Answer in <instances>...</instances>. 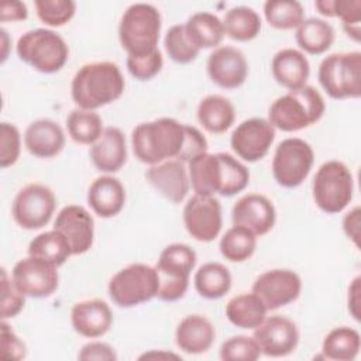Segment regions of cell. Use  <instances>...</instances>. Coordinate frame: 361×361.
<instances>
[{
    "mask_svg": "<svg viewBox=\"0 0 361 361\" xmlns=\"http://www.w3.org/2000/svg\"><path fill=\"white\" fill-rule=\"evenodd\" d=\"M124 87V76L114 62H90L75 73L71 96L79 109L96 110L120 99Z\"/></svg>",
    "mask_w": 361,
    "mask_h": 361,
    "instance_id": "1",
    "label": "cell"
},
{
    "mask_svg": "<svg viewBox=\"0 0 361 361\" xmlns=\"http://www.w3.org/2000/svg\"><path fill=\"white\" fill-rule=\"evenodd\" d=\"M185 142V124L171 117L138 124L131 133L135 158L148 165L178 159Z\"/></svg>",
    "mask_w": 361,
    "mask_h": 361,
    "instance_id": "2",
    "label": "cell"
},
{
    "mask_svg": "<svg viewBox=\"0 0 361 361\" xmlns=\"http://www.w3.org/2000/svg\"><path fill=\"white\" fill-rule=\"evenodd\" d=\"M324 110L326 103L320 92L310 85H305L275 99L269 106L268 121L275 128L293 133L317 123Z\"/></svg>",
    "mask_w": 361,
    "mask_h": 361,
    "instance_id": "3",
    "label": "cell"
},
{
    "mask_svg": "<svg viewBox=\"0 0 361 361\" xmlns=\"http://www.w3.org/2000/svg\"><path fill=\"white\" fill-rule=\"evenodd\" d=\"M161 14L148 3H135L126 8L118 24V39L128 55H144L158 47Z\"/></svg>",
    "mask_w": 361,
    "mask_h": 361,
    "instance_id": "4",
    "label": "cell"
},
{
    "mask_svg": "<svg viewBox=\"0 0 361 361\" xmlns=\"http://www.w3.org/2000/svg\"><path fill=\"white\" fill-rule=\"evenodd\" d=\"M18 58L41 73L61 71L68 58L69 48L65 39L48 28H35L24 32L16 45Z\"/></svg>",
    "mask_w": 361,
    "mask_h": 361,
    "instance_id": "5",
    "label": "cell"
},
{
    "mask_svg": "<svg viewBox=\"0 0 361 361\" xmlns=\"http://www.w3.org/2000/svg\"><path fill=\"white\" fill-rule=\"evenodd\" d=\"M195 265L196 252L188 244L173 243L165 247L154 267L158 276L157 298L165 302H175L183 298Z\"/></svg>",
    "mask_w": 361,
    "mask_h": 361,
    "instance_id": "6",
    "label": "cell"
},
{
    "mask_svg": "<svg viewBox=\"0 0 361 361\" xmlns=\"http://www.w3.org/2000/svg\"><path fill=\"white\" fill-rule=\"evenodd\" d=\"M317 79L331 99H357L361 96V52H334L323 58Z\"/></svg>",
    "mask_w": 361,
    "mask_h": 361,
    "instance_id": "7",
    "label": "cell"
},
{
    "mask_svg": "<svg viewBox=\"0 0 361 361\" xmlns=\"http://www.w3.org/2000/svg\"><path fill=\"white\" fill-rule=\"evenodd\" d=\"M313 200L316 206L327 213L343 212L353 199L354 178L348 166L337 159L322 164L312 183Z\"/></svg>",
    "mask_w": 361,
    "mask_h": 361,
    "instance_id": "8",
    "label": "cell"
},
{
    "mask_svg": "<svg viewBox=\"0 0 361 361\" xmlns=\"http://www.w3.org/2000/svg\"><path fill=\"white\" fill-rule=\"evenodd\" d=\"M158 276L154 267L130 264L120 269L109 282V295L120 307H133L157 296Z\"/></svg>",
    "mask_w": 361,
    "mask_h": 361,
    "instance_id": "9",
    "label": "cell"
},
{
    "mask_svg": "<svg viewBox=\"0 0 361 361\" xmlns=\"http://www.w3.org/2000/svg\"><path fill=\"white\" fill-rule=\"evenodd\" d=\"M314 162V152L309 142L302 138L281 141L272 158V175L283 188L299 186L309 175Z\"/></svg>",
    "mask_w": 361,
    "mask_h": 361,
    "instance_id": "10",
    "label": "cell"
},
{
    "mask_svg": "<svg viewBox=\"0 0 361 361\" xmlns=\"http://www.w3.org/2000/svg\"><path fill=\"white\" fill-rule=\"evenodd\" d=\"M56 197L42 183H28L21 188L11 204L14 221L25 230H38L47 226L55 212Z\"/></svg>",
    "mask_w": 361,
    "mask_h": 361,
    "instance_id": "11",
    "label": "cell"
},
{
    "mask_svg": "<svg viewBox=\"0 0 361 361\" xmlns=\"http://www.w3.org/2000/svg\"><path fill=\"white\" fill-rule=\"evenodd\" d=\"M11 281L24 296L41 299L51 296L58 289L59 276L55 265L28 255L16 262Z\"/></svg>",
    "mask_w": 361,
    "mask_h": 361,
    "instance_id": "12",
    "label": "cell"
},
{
    "mask_svg": "<svg viewBox=\"0 0 361 361\" xmlns=\"http://www.w3.org/2000/svg\"><path fill=\"white\" fill-rule=\"evenodd\" d=\"M183 224L197 241L210 243L221 231V204L214 196L195 195L183 207Z\"/></svg>",
    "mask_w": 361,
    "mask_h": 361,
    "instance_id": "13",
    "label": "cell"
},
{
    "mask_svg": "<svg viewBox=\"0 0 361 361\" xmlns=\"http://www.w3.org/2000/svg\"><path fill=\"white\" fill-rule=\"evenodd\" d=\"M275 140V127L262 117H252L240 123L230 137L235 155L247 162L262 159Z\"/></svg>",
    "mask_w": 361,
    "mask_h": 361,
    "instance_id": "14",
    "label": "cell"
},
{
    "mask_svg": "<svg viewBox=\"0 0 361 361\" xmlns=\"http://www.w3.org/2000/svg\"><path fill=\"white\" fill-rule=\"evenodd\" d=\"M302 290L300 276L292 269H269L252 283L255 293L268 310H276L296 300Z\"/></svg>",
    "mask_w": 361,
    "mask_h": 361,
    "instance_id": "15",
    "label": "cell"
},
{
    "mask_svg": "<svg viewBox=\"0 0 361 361\" xmlns=\"http://www.w3.org/2000/svg\"><path fill=\"white\" fill-rule=\"evenodd\" d=\"M261 354L268 357H285L295 351L299 343V330L293 320L282 314L265 317L254 329L252 334Z\"/></svg>",
    "mask_w": 361,
    "mask_h": 361,
    "instance_id": "16",
    "label": "cell"
},
{
    "mask_svg": "<svg viewBox=\"0 0 361 361\" xmlns=\"http://www.w3.org/2000/svg\"><path fill=\"white\" fill-rule=\"evenodd\" d=\"M54 230L68 240L72 255L85 254L93 245L94 221L83 206L68 204L62 207L54 221Z\"/></svg>",
    "mask_w": 361,
    "mask_h": 361,
    "instance_id": "17",
    "label": "cell"
},
{
    "mask_svg": "<svg viewBox=\"0 0 361 361\" xmlns=\"http://www.w3.org/2000/svg\"><path fill=\"white\" fill-rule=\"evenodd\" d=\"M207 75L223 89L240 87L248 75V62L244 54L234 47H217L207 58Z\"/></svg>",
    "mask_w": 361,
    "mask_h": 361,
    "instance_id": "18",
    "label": "cell"
},
{
    "mask_svg": "<svg viewBox=\"0 0 361 361\" xmlns=\"http://www.w3.org/2000/svg\"><path fill=\"white\" fill-rule=\"evenodd\" d=\"M234 226L248 228L257 237L269 233L276 220L272 202L259 193H248L240 197L231 210Z\"/></svg>",
    "mask_w": 361,
    "mask_h": 361,
    "instance_id": "19",
    "label": "cell"
},
{
    "mask_svg": "<svg viewBox=\"0 0 361 361\" xmlns=\"http://www.w3.org/2000/svg\"><path fill=\"white\" fill-rule=\"evenodd\" d=\"M145 178L159 195L172 203H180L190 188L185 162L178 159L151 165L145 172Z\"/></svg>",
    "mask_w": 361,
    "mask_h": 361,
    "instance_id": "20",
    "label": "cell"
},
{
    "mask_svg": "<svg viewBox=\"0 0 361 361\" xmlns=\"http://www.w3.org/2000/svg\"><path fill=\"white\" fill-rule=\"evenodd\" d=\"M73 330L87 338L104 336L113 324L110 306L102 299H86L76 302L71 310Z\"/></svg>",
    "mask_w": 361,
    "mask_h": 361,
    "instance_id": "21",
    "label": "cell"
},
{
    "mask_svg": "<svg viewBox=\"0 0 361 361\" xmlns=\"http://www.w3.org/2000/svg\"><path fill=\"white\" fill-rule=\"evenodd\" d=\"M90 159L100 172L120 171L127 161V144L123 131L117 127H106L90 147Z\"/></svg>",
    "mask_w": 361,
    "mask_h": 361,
    "instance_id": "22",
    "label": "cell"
},
{
    "mask_svg": "<svg viewBox=\"0 0 361 361\" xmlns=\"http://www.w3.org/2000/svg\"><path fill=\"white\" fill-rule=\"evenodd\" d=\"M24 145L28 152L38 158H52L65 147L62 127L49 118L32 121L24 133Z\"/></svg>",
    "mask_w": 361,
    "mask_h": 361,
    "instance_id": "23",
    "label": "cell"
},
{
    "mask_svg": "<svg viewBox=\"0 0 361 361\" xmlns=\"http://www.w3.org/2000/svg\"><path fill=\"white\" fill-rule=\"evenodd\" d=\"M87 203L99 217H114L124 207L126 189L123 183L111 175L99 176L89 186Z\"/></svg>",
    "mask_w": 361,
    "mask_h": 361,
    "instance_id": "24",
    "label": "cell"
},
{
    "mask_svg": "<svg viewBox=\"0 0 361 361\" xmlns=\"http://www.w3.org/2000/svg\"><path fill=\"white\" fill-rule=\"evenodd\" d=\"M271 72L281 86L293 90L306 85L310 75V65L302 51L283 48L274 55Z\"/></svg>",
    "mask_w": 361,
    "mask_h": 361,
    "instance_id": "25",
    "label": "cell"
},
{
    "mask_svg": "<svg viewBox=\"0 0 361 361\" xmlns=\"http://www.w3.org/2000/svg\"><path fill=\"white\" fill-rule=\"evenodd\" d=\"M216 337L212 322L203 314L185 316L175 331L176 345L186 354L206 353Z\"/></svg>",
    "mask_w": 361,
    "mask_h": 361,
    "instance_id": "26",
    "label": "cell"
},
{
    "mask_svg": "<svg viewBox=\"0 0 361 361\" xmlns=\"http://www.w3.org/2000/svg\"><path fill=\"white\" fill-rule=\"evenodd\" d=\"M188 168L189 182L195 195L214 196L220 193L223 182V164L220 152H203L190 159Z\"/></svg>",
    "mask_w": 361,
    "mask_h": 361,
    "instance_id": "27",
    "label": "cell"
},
{
    "mask_svg": "<svg viewBox=\"0 0 361 361\" xmlns=\"http://www.w3.org/2000/svg\"><path fill=\"white\" fill-rule=\"evenodd\" d=\"M196 113L199 123L212 134L226 133L235 118L234 106L221 94H209L203 97Z\"/></svg>",
    "mask_w": 361,
    "mask_h": 361,
    "instance_id": "28",
    "label": "cell"
},
{
    "mask_svg": "<svg viewBox=\"0 0 361 361\" xmlns=\"http://www.w3.org/2000/svg\"><path fill=\"white\" fill-rule=\"evenodd\" d=\"M189 41L200 51L217 48L224 38L223 21L213 13L199 11L192 14L183 24Z\"/></svg>",
    "mask_w": 361,
    "mask_h": 361,
    "instance_id": "29",
    "label": "cell"
},
{
    "mask_svg": "<svg viewBox=\"0 0 361 361\" xmlns=\"http://www.w3.org/2000/svg\"><path fill=\"white\" fill-rule=\"evenodd\" d=\"M268 309L255 293H241L226 305V316L231 324L240 329L254 330L267 317Z\"/></svg>",
    "mask_w": 361,
    "mask_h": 361,
    "instance_id": "30",
    "label": "cell"
},
{
    "mask_svg": "<svg viewBox=\"0 0 361 361\" xmlns=\"http://www.w3.org/2000/svg\"><path fill=\"white\" fill-rule=\"evenodd\" d=\"M334 28L322 18H306L296 28L295 39L300 49L310 55L324 54L334 42Z\"/></svg>",
    "mask_w": 361,
    "mask_h": 361,
    "instance_id": "31",
    "label": "cell"
},
{
    "mask_svg": "<svg viewBox=\"0 0 361 361\" xmlns=\"http://www.w3.org/2000/svg\"><path fill=\"white\" fill-rule=\"evenodd\" d=\"M231 274L220 262H206L196 271L193 283L196 292L206 299H220L231 288Z\"/></svg>",
    "mask_w": 361,
    "mask_h": 361,
    "instance_id": "32",
    "label": "cell"
},
{
    "mask_svg": "<svg viewBox=\"0 0 361 361\" xmlns=\"http://www.w3.org/2000/svg\"><path fill=\"white\" fill-rule=\"evenodd\" d=\"M361 347L360 333L348 326H340L330 330L322 344L323 358L334 361H353L357 358Z\"/></svg>",
    "mask_w": 361,
    "mask_h": 361,
    "instance_id": "33",
    "label": "cell"
},
{
    "mask_svg": "<svg viewBox=\"0 0 361 361\" xmlns=\"http://www.w3.org/2000/svg\"><path fill=\"white\" fill-rule=\"evenodd\" d=\"M224 34L234 41L245 42L254 39L261 31L259 14L247 6L230 8L223 18Z\"/></svg>",
    "mask_w": 361,
    "mask_h": 361,
    "instance_id": "34",
    "label": "cell"
},
{
    "mask_svg": "<svg viewBox=\"0 0 361 361\" xmlns=\"http://www.w3.org/2000/svg\"><path fill=\"white\" fill-rule=\"evenodd\" d=\"M28 255L41 258L56 268L63 265L72 255L68 240L56 230H49L35 235L28 245Z\"/></svg>",
    "mask_w": 361,
    "mask_h": 361,
    "instance_id": "35",
    "label": "cell"
},
{
    "mask_svg": "<svg viewBox=\"0 0 361 361\" xmlns=\"http://www.w3.org/2000/svg\"><path fill=\"white\" fill-rule=\"evenodd\" d=\"M69 137L83 145L94 144L103 133V121L94 110L75 109L66 117Z\"/></svg>",
    "mask_w": 361,
    "mask_h": 361,
    "instance_id": "36",
    "label": "cell"
},
{
    "mask_svg": "<svg viewBox=\"0 0 361 361\" xmlns=\"http://www.w3.org/2000/svg\"><path fill=\"white\" fill-rule=\"evenodd\" d=\"M257 247V235L241 226L230 227L221 237L219 248L221 255L230 262H244L250 259Z\"/></svg>",
    "mask_w": 361,
    "mask_h": 361,
    "instance_id": "37",
    "label": "cell"
},
{
    "mask_svg": "<svg viewBox=\"0 0 361 361\" xmlns=\"http://www.w3.org/2000/svg\"><path fill=\"white\" fill-rule=\"evenodd\" d=\"M268 24L276 30H293L305 20V11L296 0H268L264 4Z\"/></svg>",
    "mask_w": 361,
    "mask_h": 361,
    "instance_id": "38",
    "label": "cell"
},
{
    "mask_svg": "<svg viewBox=\"0 0 361 361\" xmlns=\"http://www.w3.org/2000/svg\"><path fill=\"white\" fill-rule=\"evenodd\" d=\"M220 158L223 164V182L219 195L230 197L247 188L250 183V171L244 164L227 152H220Z\"/></svg>",
    "mask_w": 361,
    "mask_h": 361,
    "instance_id": "39",
    "label": "cell"
},
{
    "mask_svg": "<svg viewBox=\"0 0 361 361\" xmlns=\"http://www.w3.org/2000/svg\"><path fill=\"white\" fill-rule=\"evenodd\" d=\"M164 45H165V51H166L168 56L173 62L180 63V65L190 63L192 61H195L197 58V55L200 52L189 41V38L185 32L183 24H175L166 31Z\"/></svg>",
    "mask_w": 361,
    "mask_h": 361,
    "instance_id": "40",
    "label": "cell"
},
{
    "mask_svg": "<svg viewBox=\"0 0 361 361\" xmlns=\"http://www.w3.org/2000/svg\"><path fill=\"white\" fill-rule=\"evenodd\" d=\"M38 18L49 27H62L72 20L76 3L72 0H35Z\"/></svg>",
    "mask_w": 361,
    "mask_h": 361,
    "instance_id": "41",
    "label": "cell"
},
{
    "mask_svg": "<svg viewBox=\"0 0 361 361\" xmlns=\"http://www.w3.org/2000/svg\"><path fill=\"white\" fill-rule=\"evenodd\" d=\"M219 355L223 361H255L261 350L254 337L233 336L221 344Z\"/></svg>",
    "mask_w": 361,
    "mask_h": 361,
    "instance_id": "42",
    "label": "cell"
},
{
    "mask_svg": "<svg viewBox=\"0 0 361 361\" xmlns=\"http://www.w3.org/2000/svg\"><path fill=\"white\" fill-rule=\"evenodd\" d=\"M126 65L131 76L135 79L149 80L161 72L164 66V58L161 51L157 48L144 55H128Z\"/></svg>",
    "mask_w": 361,
    "mask_h": 361,
    "instance_id": "43",
    "label": "cell"
},
{
    "mask_svg": "<svg viewBox=\"0 0 361 361\" xmlns=\"http://www.w3.org/2000/svg\"><path fill=\"white\" fill-rule=\"evenodd\" d=\"M334 17L341 20L343 30L355 42L361 38V1L360 0H334Z\"/></svg>",
    "mask_w": 361,
    "mask_h": 361,
    "instance_id": "44",
    "label": "cell"
},
{
    "mask_svg": "<svg viewBox=\"0 0 361 361\" xmlns=\"http://www.w3.org/2000/svg\"><path fill=\"white\" fill-rule=\"evenodd\" d=\"M21 151L20 131L14 124H0V166L7 168L17 162Z\"/></svg>",
    "mask_w": 361,
    "mask_h": 361,
    "instance_id": "45",
    "label": "cell"
},
{
    "mask_svg": "<svg viewBox=\"0 0 361 361\" xmlns=\"http://www.w3.org/2000/svg\"><path fill=\"white\" fill-rule=\"evenodd\" d=\"M25 305V296L8 279L7 272L1 268V319L16 317Z\"/></svg>",
    "mask_w": 361,
    "mask_h": 361,
    "instance_id": "46",
    "label": "cell"
},
{
    "mask_svg": "<svg viewBox=\"0 0 361 361\" xmlns=\"http://www.w3.org/2000/svg\"><path fill=\"white\" fill-rule=\"evenodd\" d=\"M207 152V140L206 137L193 126L185 124V142L178 161L189 162L195 157Z\"/></svg>",
    "mask_w": 361,
    "mask_h": 361,
    "instance_id": "47",
    "label": "cell"
},
{
    "mask_svg": "<svg viewBox=\"0 0 361 361\" xmlns=\"http://www.w3.org/2000/svg\"><path fill=\"white\" fill-rule=\"evenodd\" d=\"M27 354L25 344L14 333V330L6 323L1 322V355L7 360H23Z\"/></svg>",
    "mask_w": 361,
    "mask_h": 361,
    "instance_id": "48",
    "label": "cell"
},
{
    "mask_svg": "<svg viewBox=\"0 0 361 361\" xmlns=\"http://www.w3.org/2000/svg\"><path fill=\"white\" fill-rule=\"evenodd\" d=\"M78 358L82 361H92V360H97V361H116L117 360V354L114 351V348L103 341H90L87 344H85L79 354Z\"/></svg>",
    "mask_w": 361,
    "mask_h": 361,
    "instance_id": "49",
    "label": "cell"
},
{
    "mask_svg": "<svg viewBox=\"0 0 361 361\" xmlns=\"http://www.w3.org/2000/svg\"><path fill=\"white\" fill-rule=\"evenodd\" d=\"M28 17L25 3L18 0H3L0 3V21H23Z\"/></svg>",
    "mask_w": 361,
    "mask_h": 361,
    "instance_id": "50",
    "label": "cell"
},
{
    "mask_svg": "<svg viewBox=\"0 0 361 361\" xmlns=\"http://www.w3.org/2000/svg\"><path fill=\"white\" fill-rule=\"evenodd\" d=\"M360 214H361L360 206H355L343 219V230L348 237V240H351L357 248H360V223H361Z\"/></svg>",
    "mask_w": 361,
    "mask_h": 361,
    "instance_id": "51",
    "label": "cell"
},
{
    "mask_svg": "<svg viewBox=\"0 0 361 361\" xmlns=\"http://www.w3.org/2000/svg\"><path fill=\"white\" fill-rule=\"evenodd\" d=\"M360 282H361V276L357 275L351 281V283L348 286V298H347L348 312H350V314L357 322H360V319H361V312H360V292H361V286H360Z\"/></svg>",
    "mask_w": 361,
    "mask_h": 361,
    "instance_id": "52",
    "label": "cell"
},
{
    "mask_svg": "<svg viewBox=\"0 0 361 361\" xmlns=\"http://www.w3.org/2000/svg\"><path fill=\"white\" fill-rule=\"evenodd\" d=\"M333 4H334V0H316L314 1V7L324 17H334Z\"/></svg>",
    "mask_w": 361,
    "mask_h": 361,
    "instance_id": "53",
    "label": "cell"
},
{
    "mask_svg": "<svg viewBox=\"0 0 361 361\" xmlns=\"http://www.w3.org/2000/svg\"><path fill=\"white\" fill-rule=\"evenodd\" d=\"M144 358H179V355L176 354H172V353H164V351H151V353H145L140 357V360H144Z\"/></svg>",
    "mask_w": 361,
    "mask_h": 361,
    "instance_id": "54",
    "label": "cell"
},
{
    "mask_svg": "<svg viewBox=\"0 0 361 361\" xmlns=\"http://www.w3.org/2000/svg\"><path fill=\"white\" fill-rule=\"evenodd\" d=\"M0 32H1V39H3V47H4V52H3V55H1V62H4L6 61V58H7V41H8V35H7V31L4 30V28H1L0 30Z\"/></svg>",
    "mask_w": 361,
    "mask_h": 361,
    "instance_id": "55",
    "label": "cell"
}]
</instances>
